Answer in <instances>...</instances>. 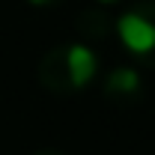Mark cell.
<instances>
[{"label":"cell","instance_id":"5","mask_svg":"<svg viewBox=\"0 0 155 155\" xmlns=\"http://www.w3.org/2000/svg\"><path fill=\"white\" fill-rule=\"evenodd\" d=\"M33 155H66V152H60V149H39V152H33Z\"/></svg>","mask_w":155,"mask_h":155},{"label":"cell","instance_id":"4","mask_svg":"<svg viewBox=\"0 0 155 155\" xmlns=\"http://www.w3.org/2000/svg\"><path fill=\"white\" fill-rule=\"evenodd\" d=\"M30 6H39V9H51V6H60V3H66V0H27Z\"/></svg>","mask_w":155,"mask_h":155},{"label":"cell","instance_id":"2","mask_svg":"<svg viewBox=\"0 0 155 155\" xmlns=\"http://www.w3.org/2000/svg\"><path fill=\"white\" fill-rule=\"evenodd\" d=\"M114 33L134 66L155 72V0H137L114 21Z\"/></svg>","mask_w":155,"mask_h":155},{"label":"cell","instance_id":"6","mask_svg":"<svg viewBox=\"0 0 155 155\" xmlns=\"http://www.w3.org/2000/svg\"><path fill=\"white\" fill-rule=\"evenodd\" d=\"M101 6H110V3H119V0H98Z\"/></svg>","mask_w":155,"mask_h":155},{"label":"cell","instance_id":"1","mask_svg":"<svg viewBox=\"0 0 155 155\" xmlns=\"http://www.w3.org/2000/svg\"><path fill=\"white\" fill-rule=\"evenodd\" d=\"M101 72V60L96 48L87 42L54 45L39 60V84L54 96H75L93 87Z\"/></svg>","mask_w":155,"mask_h":155},{"label":"cell","instance_id":"3","mask_svg":"<svg viewBox=\"0 0 155 155\" xmlns=\"http://www.w3.org/2000/svg\"><path fill=\"white\" fill-rule=\"evenodd\" d=\"M101 96L116 107H128L143 96V78L134 66H116L101 81Z\"/></svg>","mask_w":155,"mask_h":155}]
</instances>
